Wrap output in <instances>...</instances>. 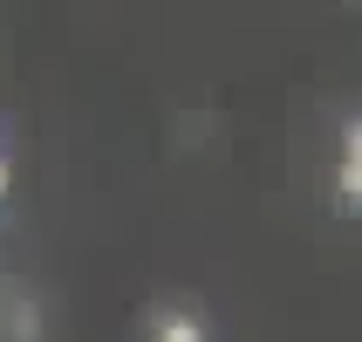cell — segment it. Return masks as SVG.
Listing matches in <instances>:
<instances>
[{
	"label": "cell",
	"instance_id": "cell-1",
	"mask_svg": "<svg viewBox=\"0 0 362 342\" xmlns=\"http://www.w3.org/2000/svg\"><path fill=\"white\" fill-rule=\"evenodd\" d=\"M335 205L362 220V110L342 117V158H335Z\"/></svg>",
	"mask_w": 362,
	"mask_h": 342
},
{
	"label": "cell",
	"instance_id": "cell-3",
	"mask_svg": "<svg viewBox=\"0 0 362 342\" xmlns=\"http://www.w3.org/2000/svg\"><path fill=\"white\" fill-rule=\"evenodd\" d=\"M7 199H14V151L0 144V212H7Z\"/></svg>",
	"mask_w": 362,
	"mask_h": 342
},
{
	"label": "cell",
	"instance_id": "cell-2",
	"mask_svg": "<svg viewBox=\"0 0 362 342\" xmlns=\"http://www.w3.org/2000/svg\"><path fill=\"white\" fill-rule=\"evenodd\" d=\"M151 342H212L199 308H158V322H151Z\"/></svg>",
	"mask_w": 362,
	"mask_h": 342
}]
</instances>
